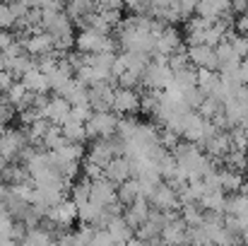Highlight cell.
Instances as JSON below:
<instances>
[{
	"mask_svg": "<svg viewBox=\"0 0 248 246\" xmlns=\"http://www.w3.org/2000/svg\"><path fill=\"white\" fill-rule=\"evenodd\" d=\"M173 157L178 166L188 174V179H202L210 171H215L212 157L205 150H200L195 143H178V148L173 150Z\"/></svg>",
	"mask_w": 248,
	"mask_h": 246,
	"instance_id": "6da1fadb",
	"label": "cell"
},
{
	"mask_svg": "<svg viewBox=\"0 0 248 246\" xmlns=\"http://www.w3.org/2000/svg\"><path fill=\"white\" fill-rule=\"evenodd\" d=\"M118 39L111 34H99L94 29H80L75 39V49L80 53H116L118 51Z\"/></svg>",
	"mask_w": 248,
	"mask_h": 246,
	"instance_id": "7a4b0ae2",
	"label": "cell"
},
{
	"mask_svg": "<svg viewBox=\"0 0 248 246\" xmlns=\"http://www.w3.org/2000/svg\"><path fill=\"white\" fill-rule=\"evenodd\" d=\"M118 121H121V116L116 111H94L92 118L84 123L87 126V138L89 140H101V138L118 135Z\"/></svg>",
	"mask_w": 248,
	"mask_h": 246,
	"instance_id": "3957f363",
	"label": "cell"
},
{
	"mask_svg": "<svg viewBox=\"0 0 248 246\" xmlns=\"http://www.w3.org/2000/svg\"><path fill=\"white\" fill-rule=\"evenodd\" d=\"M173 80V70L169 68V58H152L150 61V66H147V70H145V75H142V84L147 87V89H166L169 84Z\"/></svg>",
	"mask_w": 248,
	"mask_h": 246,
	"instance_id": "277c9868",
	"label": "cell"
},
{
	"mask_svg": "<svg viewBox=\"0 0 248 246\" xmlns=\"http://www.w3.org/2000/svg\"><path fill=\"white\" fill-rule=\"evenodd\" d=\"M27 145H29V140H27V133L24 131H19V128H5L2 135H0V157L7 160V162H15L27 150Z\"/></svg>",
	"mask_w": 248,
	"mask_h": 246,
	"instance_id": "5b68a950",
	"label": "cell"
},
{
	"mask_svg": "<svg viewBox=\"0 0 248 246\" xmlns=\"http://www.w3.org/2000/svg\"><path fill=\"white\" fill-rule=\"evenodd\" d=\"M183 49V34L178 32V27H171V24H166L164 29L159 32V36H157V41H155V53H152V58H169V56H173L176 51H181Z\"/></svg>",
	"mask_w": 248,
	"mask_h": 246,
	"instance_id": "8992f818",
	"label": "cell"
},
{
	"mask_svg": "<svg viewBox=\"0 0 248 246\" xmlns=\"http://www.w3.org/2000/svg\"><path fill=\"white\" fill-rule=\"evenodd\" d=\"M150 203H152V208H157V210H162V213H181V208H183L178 193H176L166 181H162V183L155 188V193L150 196Z\"/></svg>",
	"mask_w": 248,
	"mask_h": 246,
	"instance_id": "52a82bcc",
	"label": "cell"
},
{
	"mask_svg": "<svg viewBox=\"0 0 248 246\" xmlns=\"http://www.w3.org/2000/svg\"><path fill=\"white\" fill-rule=\"evenodd\" d=\"M188 49V58L193 68H205V70H219V58H217V49L207 46V44H198V46H186Z\"/></svg>",
	"mask_w": 248,
	"mask_h": 246,
	"instance_id": "ba28073f",
	"label": "cell"
},
{
	"mask_svg": "<svg viewBox=\"0 0 248 246\" xmlns=\"http://www.w3.org/2000/svg\"><path fill=\"white\" fill-rule=\"evenodd\" d=\"M46 217L51 222H56L61 230H70L75 225V220H80V210H78V203L73 198H65L63 203H58L56 208H51L46 213Z\"/></svg>",
	"mask_w": 248,
	"mask_h": 246,
	"instance_id": "9c48e42d",
	"label": "cell"
},
{
	"mask_svg": "<svg viewBox=\"0 0 248 246\" xmlns=\"http://www.w3.org/2000/svg\"><path fill=\"white\" fill-rule=\"evenodd\" d=\"M140 101L142 94H138V89H125V87H116V97H113V109L118 116H133L135 111H140Z\"/></svg>",
	"mask_w": 248,
	"mask_h": 246,
	"instance_id": "30bf717a",
	"label": "cell"
},
{
	"mask_svg": "<svg viewBox=\"0 0 248 246\" xmlns=\"http://www.w3.org/2000/svg\"><path fill=\"white\" fill-rule=\"evenodd\" d=\"M113 97H116L113 82H99V84L89 87V106L94 111H111L113 109Z\"/></svg>",
	"mask_w": 248,
	"mask_h": 246,
	"instance_id": "8fae6325",
	"label": "cell"
},
{
	"mask_svg": "<svg viewBox=\"0 0 248 246\" xmlns=\"http://www.w3.org/2000/svg\"><path fill=\"white\" fill-rule=\"evenodd\" d=\"M89 200L92 203H96V205H113V203H118V186L113 183V181H108L106 176H101V179H94L92 181V196H89Z\"/></svg>",
	"mask_w": 248,
	"mask_h": 246,
	"instance_id": "7c38bea8",
	"label": "cell"
},
{
	"mask_svg": "<svg viewBox=\"0 0 248 246\" xmlns=\"http://www.w3.org/2000/svg\"><path fill=\"white\" fill-rule=\"evenodd\" d=\"M186 242H188V225L183 222V217H181V213H178V215H173L164 225V230H162V244L186 246Z\"/></svg>",
	"mask_w": 248,
	"mask_h": 246,
	"instance_id": "4fadbf2b",
	"label": "cell"
},
{
	"mask_svg": "<svg viewBox=\"0 0 248 246\" xmlns=\"http://www.w3.org/2000/svg\"><path fill=\"white\" fill-rule=\"evenodd\" d=\"M22 44H24L27 53H29V56H34V58H41V56H46V53H53V51H56V41H53V36H51L48 32L29 34L27 39H22Z\"/></svg>",
	"mask_w": 248,
	"mask_h": 246,
	"instance_id": "5bb4252c",
	"label": "cell"
},
{
	"mask_svg": "<svg viewBox=\"0 0 248 246\" xmlns=\"http://www.w3.org/2000/svg\"><path fill=\"white\" fill-rule=\"evenodd\" d=\"M202 150L212 157V160H224L229 152H232V135L227 131H217L212 133L205 143H202Z\"/></svg>",
	"mask_w": 248,
	"mask_h": 246,
	"instance_id": "9a60e30c",
	"label": "cell"
},
{
	"mask_svg": "<svg viewBox=\"0 0 248 246\" xmlns=\"http://www.w3.org/2000/svg\"><path fill=\"white\" fill-rule=\"evenodd\" d=\"M70 116H73V104L65 97L53 94L51 101H48V106H46V118L51 123H56V126H63V123L70 121Z\"/></svg>",
	"mask_w": 248,
	"mask_h": 246,
	"instance_id": "2e32d148",
	"label": "cell"
},
{
	"mask_svg": "<svg viewBox=\"0 0 248 246\" xmlns=\"http://www.w3.org/2000/svg\"><path fill=\"white\" fill-rule=\"evenodd\" d=\"M116 157V152H113V143H111V138H101V140H94L92 145H89V150H87V155H84V160H89V162L99 164L101 169H106L108 162Z\"/></svg>",
	"mask_w": 248,
	"mask_h": 246,
	"instance_id": "e0dca14e",
	"label": "cell"
},
{
	"mask_svg": "<svg viewBox=\"0 0 248 246\" xmlns=\"http://www.w3.org/2000/svg\"><path fill=\"white\" fill-rule=\"evenodd\" d=\"M150 213H152V203H150L147 198H138L133 205H128V208L123 210V217H125V222H128L133 230H140V227L147 222Z\"/></svg>",
	"mask_w": 248,
	"mask_h": 246,
	"instance_id": "ac0fdd59",
	"label": "cell"
},
{
	"mask_svg": "<svg viewBox=\"0 0 248 246\" xmlns=\"http://www.w3.org/2000/svg\"><path fill=\"white\" fill-rule=\"evenodd\" d=\"M186 24V41H188V46H198V44H205V34H207V29H210V19H205V17H200V15H193L190 19H186L183 22Z\"/></svg>",
	"mask_w": 248,
	"mask_h": 246,
	"instance_id": "d6986e66",
	"label": "cell"
},
{
	"mask_svg": "<svg viewBox=\"0 0 248 246\" xmlns=\"http://www.w3.org/2000/svg\"><path fill=\"white\" fill-rule=\"evenodd\" d=\"M104 176H106L108 181H113L116 186L123 183V181H128V179H133L130 160H128V157H113V160L108 162V166L104 169Z\"/></svg>",
	"mask_w": 248,
	"mask_h": 246,
	"instance_id": "ffe728a7",
	"label": "cell"
},
{
	"mask_svg": "<svg viewBox=\"0 0 248 246\" xmlns=\"http://www.w3.org/2000/svg\"><path fill=\"white\" fill-rule=\"evenodd\" d=\"M99 10V5L94 0H68L65 2V15L80 27L89 15H94Z\"/></svg>",
	"mask_w": 248,
	"mask_h": 246,
	"instance_id": "44dd1931",
	"label": "cell"
},
{
	"mask_svg": "<svg viewBox=\"0 0 248 246\" xmlns=\"http://www.w3.org/2000/svg\"><path fill=\"white\" fill-rule=\"evenodd\" d=\"M106 230H108V234L113 237V242H116V244H128V242L135 237V230L125 222V217H123V215H116V217L106 225Z\"/></svg>",
	"mask_w": 248,
	"mask_h": 246,
	"instance_id": "7402d4cb",
	"label": "cell"
},
{
	"mask_svg": "<svg viewBox=\"0 0 248 246\" xmlns=\"http://www.w3.org/2000/svg\"><path fill=\"white\" fill-rule=\"evenodd\" d=\"M198 205L205 210V213H217V215H224L227 213V193L224 191H207Z\"/></svg>",
	"mask_w": 248,
	"mask_h": 246,
	"instance_id": "603a6c76",
	"label": "cell"
},
{
	"mask_svg": "<svg viewBox=\"0 0 248 246\" xmlns=\"http://www.w3.org/2000/svg\"><path fill=\"white\" fill-rule=\"evenodd\" d=\"M61 97H65L73 106H80V104H89V87L80 82L78 78H73V80L65 84V89H63V94Z\"/></svg>",
	"mask_w": 248,
	"mask_h": 246,
	"instance_id": "cb8c5ba5",
	"label": "cell"
},
{
	"mask_svg": "<svg viewBox=\"0 0 248 246\" xmlns=\"http://www.w3.org/2000/svg\"><path fill=\"white\" fill-rule=\"evenodd\" d=\"M15 106H17V111H24V109H29L31 106V101H34V94L24 87V82L19 80V82H15L10 89H7V94H5Z\"/></svg>",
	"mask_w": 248,
	"mask_h": 246,
	"instance_id": "d4e9b609",
	"label": "cell"
},
{
	"mask_svg": "<svg viewBox=\"0 0 248 246\" xmlns=\"http://www.w3.org/2000/svg\"><path fill=\"white\" fill-rule=\"evenodd\" d=\"M22 82H24V87H27L31 94H48V92H51L48 75H44L39 68H31V70L22 78Z\"/></svg>",
	"mask_w": 248,
	"mask_h": 246,
	"instance_id": "484cf974",
	"label": "cell"
},
{
	"mask_svg": "<svg viewBox=\"0 0 248 246\" xmlns=\"http://www.w3.org/2000/svg\"><path fill=\"white\" fill-rule=\"evenodd\" d=\"M138 198H145L142 191H140V181H138V179H128V181L118 183V203H121L123 208L133 205Z\"/></svg>",
	"mask_w": 248,
	"mask_h": 246,
	"instance_id": "4316f807",
	"label": "cell"
},
{
	"mask_svg": "<svg viewBox=\"0 0 248 246\" xmlns=\"http://www.w3.org/2000/svg\"><path fill=\"white\" fill-rule=\"evenodd\" d=\"M70 140L63 135V126H56V123H51L48 126V133L44 135V143H41V148L44 150H48V152H56V150H61V148H65Z\"/></svg>",
	"mask_w": 248,
	"mask_h": 246,
	"instance_id": "83f0119b",
	"label": "cell"
},
{
	"mask_svg": "<svg viewBox=\"0 0 248 246\" xmlns=\"http://www.w3.org/2000/svg\"><path fill=\"white\" fill-rule=\"evenodd\" d=\"M219 181H222V191L224 193H239V191H244L246 188V183H244V174L241 171H232V169H222L219 171Z\"/></svg>",
	"mask_w": 248,
	"mask_h": 246,
	"instance_id": "f1b7e54d",
	"label": "cell"
},
{
	"mask_svg": "<svg viewBox=\"0 0 248 246\" xmlns=\"http://www.w3.org/2000/svg\"><path fill=\"white\" fill-rule=\"evenodd\" d=\"M248 213V188L227 196V213L224 215H246Z\"/></svg>",
	"mask_w": 248,
	"mask_h": 246,
	"instance_id": "f546056e",
	"label": "cell"
},
{
	"mask_svg": "<svg viewBox=\"0 0 248 246\" xmlns=\"http://www.w3.org/2000/svg\"><path fill=\"white\" fill-rule=\"evenodd\" d=\"M31 68H36V58H34V56H29V53L17 56V58H12V61H10V73L15 75V80H22Z\"/></svg>",
	"mask_w": 248,
	"mask_h": 246,
	"instance_id": "4dcf8cb0",
	"label": "cell"
},
{
	"mask_svg": "<svg viewBox=\"0 0 248 246\" xmlns=\"http://www.w3.org/2000/svg\"><path fill=\"white\" fill-rule=\"evenodd\" d=\"M173 84L186 94L188 89H193V87H198V70L190 66V68H183V70H178V73H173Z\"/></svg>",
	"mask_w": 248,
	"mask_h": 246,
	"instance_id": "1f68e13d",
	"label": "cell"
},
{
	"mask_svg": "<svg viewBox=\"0 0 248 246\" xmlns=\"http://www.w3.org/2000/svg\"><path fill=\"white\" fill-rule=\"evenodd\" d=\"M63 135L70 143H84V140H89L87 138V126H84L82 121H75V118H70L68 123H63Z\"/></svg>",
	"mask_w": 248,
	"mask_h": 246,
	"instance_id": "d6a6232c",
	"label": "cell"
},
{
	"mask_svg": "<svg viewBox=\"0 0 248 246\" xmlns=\"http://www.w3.org/2000/svg\"><path fill=\"white\" fill-rule=\"evenodd\" d=\"M181 217L188 227H200L205 222V210L198 205V203H190V205H183L181 208Z\"/></svg>",
	"mask_w": 248,
	"mask_h": 246,
	"instance_id": "836d02e7",
	"label": "cell"
},
{
	"mask_svg": "<svg viewBox=\"0 0 248 246\" xmlns=\"http://www.w3.org/2000/svg\"><path fill=\"white\" fill-rule=\"evenodd\" d=\"M159 104H162V92H159V89H147V92H142L140 111H145V114H150V116H157Z\"/></svg>",
	"mask_w": 248,
	"mask_h": 246,
	"instance_id": "e575fe53",
	"label": "cell"
},
{
	"mask_svg": "<svg viewBox=\"0 0 248 246\" xmlns=\"http://www.w3.org/2000/svg\"><path fill=\"white\" fill-rule=\"evenodd\" d=\"M224 169H232V171H246L248 169V152H241V150H232L224 160Z\"/></svg>",
	"mask_w": 248,
	"mask_h": 246,
	"instance_id": "d590c367",
	"label": "cell"
},
{
	"mask_svg": "<svg viewBox=\"0 0 248 246\" xmlns=\"http://www.w3.org/2000/svg\"><path fill=\"white\" fill-rule=\"evenodd\" d=\"M73 200L78 203V205H82V203H87L89 200V196H92V179H87V176H82V179H78L75 183H73Z\"/></svg>",
	"mask_w": 248,
	"mask_h": 246,
	"instance_id": "8d00e7d4",
	"label": "cell"
},
{
	"mask_svg": "<svg viewBox=\"0 0 248 246\" xmlns=\"http://www.w3.org/2000/svg\"><path fill=\"white\" fill-rule=\"evenodd\" d=\"M205 118H210V121H215L217 116H222L224 114V104L219 101V99H215V97H205V101L200 104V109H198Z\"/></svg>",
	"mask_w": 248,
	"mask_h": 246,
	"instance_id": "74e56055",
	"label": "cell"
},
{
	"mask_svg": "<svg viewBox=\"0 0 248 246\" xmlns=\"http://www.w3.org/2000/svg\"><path fill=\"white\" fill-rule=\"evenodd\" d=\"M17 24H19V19H17V15H15V10H12V5L10 2H0V29H17Z\"/></svg>",
	"mask_w": 248,
	"mask_h": 246,
	"instance_id": "f35d334b",
	"label": "cell"
},
{
	"mask_svg": "<svg viewBox=\"0 0 248 246\" xmlns=\"http://www.w3.org/2000/svg\"><path fill=\"white\" fill-rule=\"evenodd\" d=\"M217 58H219V66H229V63H241V58L236 56L234 46L224 39L219 46H217Z\"/></svg>",
	"mask_w": 248,
	"mask_h": 246,
	"instance_id": "ab89813d",
	"label": "cell"
},
{
	"mask_svg": "<svg viewBox=\"0 0 248 246\" xmlns=\"http://www.w3.org/2000/svg\"><path fill=\"white\" fill-rule=\"evenodd\" d=\"M15 116H17V106L7 97H0V128H7V123Z\"/></svg>",
	"mask_w": 248,
	"mask_h": 246,
	"instance_id": "60d3db41",
	"label": "cell"
},
{
	"mask_svg": "<svg viewBox=\"0 0 248 246\" xmlns=\"http://www.w3.org/2000/svg\"><path fill=\"white\" fill-rule=\"evenodd\" d=\"M229 135H232V150L248 152V131H244L241 126H236V128L229 131Z\"/></svg>",
	"mask_w": 248,
	"mask_h": 246,
	"instance_id": "b9f144b4",
	"label": "cell"
},
{
	"mask_svg": "<svg viewBox=\"0 0 248 246\" xmlns=\"http://www.w3.org/2000/svg\"><path fill=\"white\" fill-rule=\"evenodd\" d=\"M169 68L173 70V73H178V70H183V68H190V58H188V49L183 46L181 51H176L173 56H169Z\"/></svg>",
	"mask_w": 248,
	"mask_h": 246,
	"instance_id": "7bdbcfd3",
	"label": "cell"
},
{
	"mask_svg": "<svg viewBox=\"0 0 248 246\" xmlns=\"http://www.w3.org/2000/svg\"><path fill=\"white\" fill-rule=\"evenodd\" d=\"M183 99H186V104H188L193 111H198V109H200V104L205 101V94L200 92V87H193V89H188V92L183 94Z\"/></svg>",
	"mask_w": 248,
	"mask_h": 246,
	"instance_id": "ee69618b",
	"label": "cell"
},
{
	"mask_svg": "<svg viewBox=\"0 0 248 246\" xmlns=\"http://www.w3.org/2000/svg\"><path fill=\"white\" fill-rule=\"evenodd\" d=\"M133 15H150V0H123Z\"/></svg>",
	"mask_w": 248,
	"mask_h": 246,
	"instance_id": "f6af8a7d",
	"label": "cell"
},
{
	"mask_svg": "<svg viewBox=\"0 0 248 246\" xmlns=\"http://www.w3.org/2000/svg\"><path fill=\"white\" fill-rule=\"evenodd\" d=\"M140 82H142L140 75H135V73H128V70H125V73L116 80V84H118V87H125V89H135Z\"/></svg>",
	"mask_w": 248,
	"mask_h": 246,
	"instance_id": "bcb514c9",
	"label": "cell"
},
{
	"mask_svg": "<svg viewBox=\"0 0 248 246\" xmlns=\"http://www.w3.org/2000/svg\"><path fill=\"white\" fill-rule=\"evenodd\" d=\"M82 176H87V179H101L104 176V169L99 166V164L89 162V160H82Z\"/></svg>",
	"mask_w": 248,
	"mask_h": 246,
	"instance_id": "7dc6e473",
	"label": "cell"
},
{
	"mask_svg": "<svg viewBox=\"0 0 248 246\" xmlns=\"http://www.w3.org/2000/svg\"><path fill=\"white\" fill-rule=\"evenodd\" d=\"M116 242H113V237L108 234V230H99L96 227V232H94V239H92V246H113Z\"/></svg>",
	"mask_w": 248,
	"mask_h": 246,
	"instance_id": "c3c4849f",
	"label": "cell"
},
{
	"mask_svg": "<svg viewBox=\"0 0 248 246\" xmlns=\"http://www.w3.org/2000/svg\"><path fill=\"white\" fill-rule=\"evenodd\" d=\"M92 114H94V109H92L89 104H80V106H73V116H70V118L87 123V121L92 118Z\"/></svg>",
	"mask_w": 248,
	"mask_h": 246,
	"instance_id": "681fc988",
	"label": "cell"
},
{
	"mask_svg": "<svg viewBox=\"0 0 248 246\" xmlns=\"http://www.w3.org/2000/svg\"><path fill=\"white\" fill-rule=\"evenodd\" d=\"M234 32L241 34V36H248V12L236 15V19H234Z\"/></svg>",
	"mask_w": 248,
	"mask_h": 246,
	"instance_id": "f907efd6",
	"label": "cell"
},
{
	"mask_svg": "<svg viewBox=\"0 0 248 246\" xmlns=\"http://www.w3.org/2000/svg\"><path fill=\"white\" fill-rule=\"evenodd\" d=\"M15 75L10 70H0V94H7V89L15 84Z\"/></svg>",
	"mask_w": 248,
	"mask_h": 246,
	"instance_id": "816d5d0a",
	"label": "cell"
},
{
	"mask_svg": "<svg viewBox=\"0 0 248 246\" xmlns=\"http://www.w3.org/2000/svg\"><path fill=\"white\" fill-rule=\"evenodd\" d=\"M17 41V36L10 32V29H0V53H5L7 46H12Z\"/></svg>",
	"mask_w": 248,
	"mask_h": 246,
	"instance_id": "f5cc1de1",
	"label": "cell"
},
{
	"mask_svg": "<svg viewBox=\"0 0 248 246\" xmlns=\"http://www.w3.org/2000/svg\"><path fill=\"white\" fill-rule=\"evenodd\" d=\"M173 0H150V15L157 12V10H164V7H171Z\"/></svg>",
	"mask_w": 248,
	"mask_h": 246,
	"instance_id": "db71d44e",
	"label": "cell"
},
{
	"mask_svg": "<svg viewBox=\"0 0 248 246\" xmlns=\"http://www.w3.org/2000/svg\"><path fill=\"white\" fill-rule=\"evenodd\" d=\"M7 196H10V183H5V181L0 179V205L7 203Z\"/></svg>",
	"mask_w": 248,
	"mask_h": 246,
	"instance_id": "11a10c76",
	"label": "cell"
},
{
	"mask_svg": "<svg viewBox=\"0 0 248 246\" xmlns=\"http://www.w3.org/2000/svg\"><path fill=\"white\" fill-rule=\"evenodd\" d=\"M94 2H96V5H104V2H106V0H94Z\"/></svg>",
	"mask_w": 248,
	"mask_h": 246,
	"instance_id": "9f6ffc18",
	"label": "cell"
},
{
	"mask_svg": "<svg viewBox=\"0 0 248 246\" xmlns=\"http://www.w3.org/2000/svg\"><path fill=\"white\" fill-rule=\"evenodd\" d=\"M0 2H15V0H0Z\"/></svg>",
	"mask_w": 248,
	"mask_h": 246,
	"instance_id": "6f0895ef",
	"label": "cell"
}]
</instances>
